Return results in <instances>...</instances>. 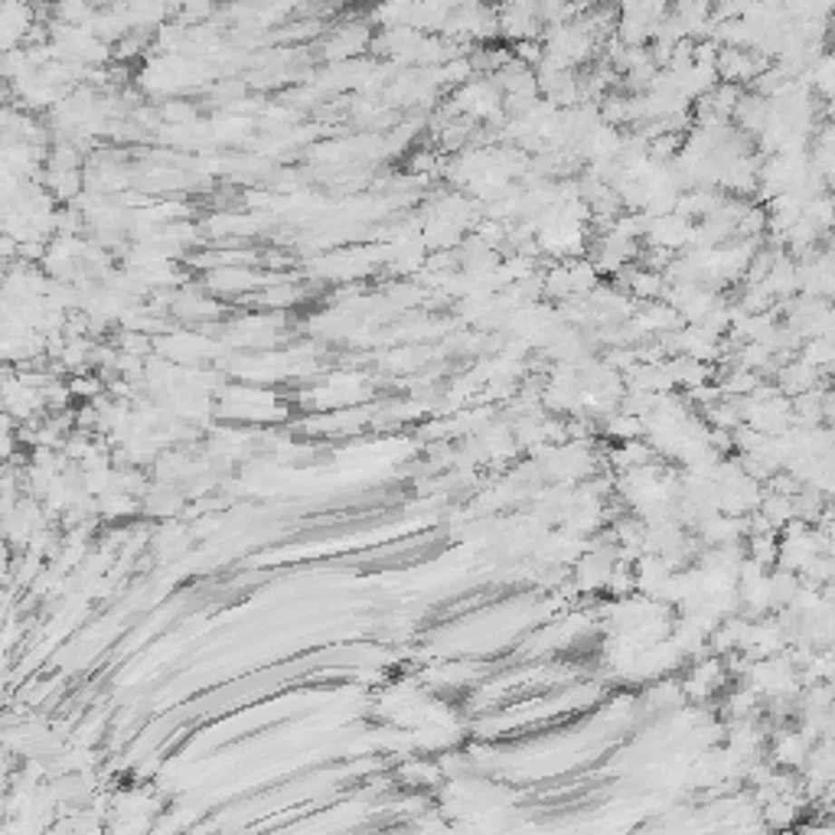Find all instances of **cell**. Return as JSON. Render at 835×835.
Segmentation results:
<instances>
[{"label": "cell", "mask_w": 835, "mask_h": 835, "mask_svg": "<svg viewBox=\"0 0 835 835\" xmlns=\"http://www.w3.org/2000/svg\"><path fill=\"white\" fill-rule=\"evenodd\" d=\"M718 79L731 82V85H751L757 75L771 65V59L763 56L761 49H747V46H722L718 49Z\"/></svg>", "instance_id": "cell-1"}, {"label": "cell", "mask_w": 835, "mask_h": 835, "mask_svg": "<svg viewBox=\"0 0 835 835\" xmlns=\"http://www.w3.org/2000/svg\"><path fill=\"white\" fill-rule=\"evenodd\" d=\"M369 46H373L369 24H365V20H356V24H346L326 36L324 56L330 59V63H346V59H356L359 53H365Z\"/></svg>", "instance_id": "cell-2"}, {"label": "cell", "mask_w": 835, "mask_h": 835, "mask_svg": "<svg viewBox=\"0 0 835 835\" xmlns=\"http://www.w3.org/2000/svg\"><path fill=\"white\" fill-rule=\"evenodd\" d=\"M265 281H275V277H265V275H258V271L245 268V265H222V268L206 275V287H209L212 294H242V291H252V287H258V284H265Z\"/></svg>", "instance_id": "cell-3"}, {"label": "cell", "mask_w": 835, "mask_h": 835, "mask_svg": "<svg viewBox=\"0 0 835 835\" xmlns=\"http://www.w3.org/2000/svg\"><path fill=\"white\" fill-rule=\"evenodd\" d=\"M722 682H724L722 659H698L695 669H692V673L685 675V682H682V689L692 698H708Z\"/></svg>", "instance_id": "cell-4"}, {"label": "cell", "mask_w": 835, "mask_h": 835, "mask_svg": "<svg viewBox=\"0 0 835 835\" xmlns=\"http://www.w3.org/2000/svg\"><path fill=\"white\" fill-rule=\"evenodd\" d=\"M810 738H806V731H783V738L777 741V747H773V761L783 763V767H803L806 761H810Z\"/></svg>", "instance_id": "cell-5"}, {"label": "cell", "mask_w": 835, "mask_h": 835, "mask_svg": "<svg viewBox=\"0 0 835 835\" xmlns=\"http://www.w3.org/2000/svg\"><path fill=\"white\" fill-rule=\"evenodd\" d=\"M663 287H665V277L663 271H653V268H633L630 275H626V291H630V297L636 300H656L663 297Z\"/></svg>", "instance_id": "cell-6"}, {"label": "cell", "mask_w": 835, "mask_h": 835, "mask_svg": "<svg viewBox=\"0 0 835 835\" xmlns=\"http://www.w3.org/2000/svg\"><path fill=\"white\" fill-rule=\"evenodd\" d=\"M816 379H820V365H812L810 359H800V363L783 365V373H780V385H783V392H790V395H803V392H810Z\"/></svg>", "instance_id": "cell-7"}, {"label": "cell", "mask_w": 835, "mask_h": 835, "mask_svg": "<svg viewBox=\"0 0 835 835\" xmlns=\"http://www.w3.org/2000/svg\"><path fill=\"white\" fill-rule=\"evenodd\" d=\"M418 0H379L373 7V20L375 26H412V14Z\"/></svg>", "instance_id": "cell-8"}, {"label": "cell", "mask_w": 835, "mask_h": 835, "mask_svg": "<svg viewBox=\"0 0 835 835\" xmlns=\"http://www.w3.org/2000/svg\"><path fill=\"white\" fill-rule=\"evenodd\" d=\"M92 16H95L92 0H56V4H53V20H59V24L89 26Z\"/></svg>", "instance_id": "cell-9"}, {"label": "cell", "mask_w": 835, "mask_h": 835, "mask_svg": "<svg viewBox=\"0 0 835 835\" xmlns=\"http://www.w3.org/2000/svg\"><path fill=\"white\" fill-rule=\"evenodd\" d=\"M512 53H516V59H519L522 65H529V69H539L549 49H545V40H542V36H532V40L512 43Z\"/></svg>", "instance_id": "cell-10"}, {"label": "cell", "mask_w": 835, "mask_h": 835, "mask_svg": "<svg viewBox=\"0 0 835 835\" xmlns=\"http://www.w3.org/2000/svg\"><path fill=\"white\" fill-rule=\"evenodd\" d=\"M160 118L163 121H193L196 118V105H189V102H167V105L160 108Z\"/></svg>", "instance_id": "cell-11"}, {"label": "cell", "mask_w": 835, "mask_h": 835, "mask_svg": "<svg viewBox=\"0 0 835 835\" xmlns=\"http://www.w3.org/2000/svg\"><path fill=\"white\" fill-rule=\"evenodd\" d=\"M69 389H73L75 398H98V379H92V375H79V379L69 382Z\"/></svg>", "instance_id": "cell-12"}]
</instances>
